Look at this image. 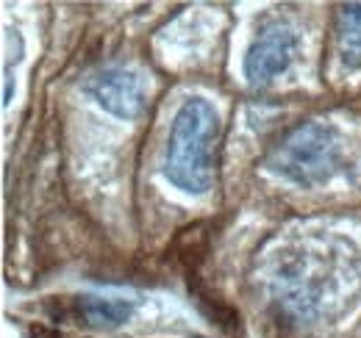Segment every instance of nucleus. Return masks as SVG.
<instances>
[{
  "label": "nucleus",
  "instance_id": "f257e3e1",
  "mask_svg": "<svg viewBox=\"0 0 361 338\" xmlns=\"http://www.w3.org/2000/svg\"><path fill=\"white\" fill-rule=\"evenodd\" d=\"M220 117L206 97H189L176 114L167 139L164 177L186 194H206L214 180Z\"/></svg>",
  "mask_w": 361,
  "mask_h": 338
},
{
  "label": "nucleus",
  "instance_id": "f03ea898",
  "mask_svg": "<svg viewBox=\"0 0 361 338\" xmlns=\"http://www.w3.org/2000/svg\"><path fill=\"white\" fill-rule=\"evenodd\" d=\"M267 167L303 189L325 183L339 167L336 130L325 123H303L292 127L270 150Z\"/></svg>",
  "mask_w": 361,
  "mask_h": 338
},
{
  "label": "nucleus",
  "instance_id": "7ed1b4c3",
  "mask_svg": "<svg viewBox=\"0 0 361 338\" xmlns=\"http://www.w3.org/2000/svg\"><path fill=\"white\" fill-rule=\"evenodd\" d=\"M295 31L286 23H270L245 56V78L250 86H267L283 75L295 58Z\"/></svg>",
  "mask_w": 361,
  "mask_h": 338
},
{
  "label": "nucleus",
  "instance_id": "20e7f679",
  "mask_svg": "<svg viewBox=\"0 0 361 338\" xmlns=\"http://www.w3.org/2000/svg\"><path fill=\"white\" fill-rule=\"evenodd\" d=\"M92 97L100 108L120 120H134L145 108V84L128 70H106L90 81Z\"/></svg>",
  "mask_w": 361,
  "mask_h": 338
},
{
  "label": "nucleus",
  "instance_id": "39448f33",
  "mask_svg": "<svg viewBox=\"0 0 361 338\" xmlns=\"http://www.w3.org/2000/svg\"><path fill=\"white\" fill-rule=\"evenodd\" d=\"M131 313H134V305L117 296H78L75 299V316L92 327H117L128 322Z\"/></svg>",
  "mask_w": 361,
  "mask_h": 338
},
{
  "label": "nucleus",
  "instance_id": "423d86ee",
  "mask_svg": "<svg viewBox=\"0 0 361 338\" xmlns=\"http://www.w3.org/2000/svg\"><path fill=\"white\" fill-rule=\"evenodd\" d=\"M339 44L348 67L361 64V3H348L339 11Z\"/></svg>",
  "mask_w": 361,
  "mask_h": 338
}]
</instances>
